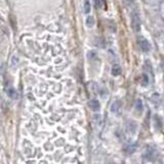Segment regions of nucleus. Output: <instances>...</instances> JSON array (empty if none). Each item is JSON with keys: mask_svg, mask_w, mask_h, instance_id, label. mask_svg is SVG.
Segmentation results:
<instances>
[{"mask_svg": "<svg viewBox=\"0 0 164 164\" xmlns=\"http://www.w3.org/2000/svg\"><path fill=\"white\" fill-rule=\"evenodd\" d=\"M87 58L90 59V60H95V59H98V52L95 50H90L87 53Z\"/></svg>", "mask_w": 164, "mask_h": 164, "instance_id": "f8f14e48", "label": "nucleus"}, {"mask_svg": "<svg viewBox=\"0 0 164 164\" xmlns=\"http://www.w3.org/2000/svg\"><path fill=\"white\" fill-rule=\"evenodd\" d=\"M85 24H86V26L88 28H92L93 26H94V24H95L94 18L91 16H88L86 18V20H85Z\"/></svg>", "mask_w": 164, "mask_h": 164, "instance_id": "6e6552de", "label": "nucleus"}, {"mask_svg": "<svg viewBox=\"0 0 164 164\" xmlns=\"http://www.w3.org/2000/svg\"><path fill=\"white\" fill-rule=\"evenodd\" d=\"M146 4L149 5H155V4H159L162 2V0H143Z\"/></svg>", "mask_w": 164, "mask_h": 164, "instance_id": "ddd939ff", "label": "nucleus"}, {"mask_svg": "<svg viewBox=\"0 0 164 164\" xmlns=\"http://www.w3.org/2000/svg\"><path fill=\"white\" fill-rule=\"evenodd\" d=\"M95 7L98 8L103 7V1H102V0H95Z\"/></svg>", "mask_w": 164, "mask_h": 164, "instance_id": "f3484780", "label": "nucleus"}, {"mask_svg": "<svg viewBox=\"0 0 164 164\" xmlns=\"http://www.w3.org/2000/svg\"><path fill=\"white\" fill-rule=\"evenodd\" d=\"M88 106H89V108L92 110V111H98V110H100L101 105H100V103H98V101L91 100V101L88 102Z\"/></svg>", "mask_w": 164, "mask_h": 164, "instance_id": "0eeeda50", "label": "nucleus"}, {"mask_svg": "<svg viewBox=\"0 0 164 164\" xmlns=\"http://www.w3.org/2000/svg\"><path fill=\"white\" fill-rule=\"evenodd\" d=\"M135 148H137V147H135V146L129 145V146H127L126 148H125V151L127 152V153H132V152H134V151H135Z\"/></svg>", "mask_w": 164, "mask_h": 164, "instance_id": "dca6fc26", "label": "nucleus"}, {"mask_svg": "<svg viewBox=\"0 0 164 164\" xmlns=\"http://www.w3.org/2000/svg\"><path fill=\"white\" fill-rule=\"evenodd\" d=\"M89 11H90V3L88 0H85V1H84V12L88 13Z\"/></svg>", "mask_w": 164, "mask_h": 164, "instance_id": "4468645a", "label": "nucleus"}, {"mask_svg": "<svg viewBox=\"0 0 164 164\" xmlns=\"http://www.w3.org/2000/svg\"><path fill=\"white\" fill-rule=\"evenodd\" d=\"M132 28L135 32H138L141 30V22H140V16H138V13L137 11H134L132 12Z\"/></svg>", "mask_w": 164, "mask_h": 164, "instance_id": "f03ea898", "label": "nucleus"}, {"mask_svg": "<svg viewBox=\"0 0 164 164\" xmlns=\"http://www.w3.org/2000/svg\"><path fill=\"white\" fill-rule=\"evenodd\" d=\"M93 120H94V122L98 124V125H101L102 124V116L100 114H95L93 116Z\"/></svg>", "mask_w": 164, "mask_h": 164, "instance_id": "2eb2a0df", "label": "nucleus"}, {"mask_svg": "<svg viewBox=\"0 0 164 164\" xmlns=\"http://www.w3.org/2000/svg\"><path fill=\"white\" fill-rule=\"evenodd\" d=\"M134 111L137 113V114H142L143 110H144V104H143V101L141 98H137V101L134 102Z\"/></svg>", "mask_w": 164, "mask_h": 164, "instance_id": "423d86ee", "label": "nucleus"}, {"mask_svg": "<svg viewBox=\"0 0 164 164\" xmlns=\"http://www.w3.org/2000/svg\"><path fill=\"white\" fill-rule=\"evenodd\" d=\"M6 94L11 98H18V93H16V91L13 88H8L6 90Z\"/></svg>", "mask_w": 164, "mask_h": 164, "instance_id": "9d476101", "label": "nucleus"}, {"mask_svg": "<svg viewBox=\"0 0 164 164\" xmlns=\"http://www.w3.org/2000/svg\"><path fill=\"white\" fill-rule=\"evenodd\" d=\"M121 73V68L119 65H114L112 68V75L113 76H118Z\"/></svg>", "mask_w": 164, "mask_h": 164, "instance_id": "1a4fd4ad", "label": "nucleus"}, {"mask_svg": "<svg viewBox=\"0 0 164 164\" xmlns=\"http://www.w3.org/2000/svg\"><path fill=\"white\" fill-rule=\"evenodd\" d=\"M138 45H140L141 49L145 52H148L151 50V44H150V42L145 38H141L140 40H138Z\"/></svg>", "mask_w": 164, "mask_h": 164, "instance_id": "7ed1b4c3", "label": "nucleus"}, {"mask_svg": "<svg viewBox=\"0 0 164 164\" xmlns=\"http://www.w3.org/2000/svg\"><path fill=\"white\" fill-rule=\"evenodd\" d=\"M20 63V59H19V56L18 55H12V58H11V67L12 68H15L18 66V64Z\"/></svg>", "mask_w": 164, "mask_h": 164, "instance_id": "9b49d317", "label": "nucleus"}, {"mask_svg": "<svg viewBox=\"0 0 164 164\" xmlns=\"http://www.w3.org/2000/svg\"><path fill=\"white\" fill-rule=\"evenodd\" d=\"M158 155V152L155 147H147L145 150V153H144V158H147V159H151L153 160L156 158V156Z\"/></svg>", "mask_w": 164, "mask_h": 164, "instance_id": "f257e3e1", "label": "nucleus"}, {"mask_svg": "<svg viewBox=\"0 0 164 164\" xmlns=\"http://www.w3.org/2000/svg\"><path fill=\"white\" fill-rule=\"evenodd\" d=\"M121 108H122V103H121L120 100H116L112 103L111 105V109H110V111L112 113H114V114H118V113L120 112Z\"/></svg>", "mask_w": 164, "mask_h": 164, "instance_id": "20e7f679", "label": "nucleus"}, {"mask_svg": "<svg viewBox=\"0 0 164 164\" xmlns=\"http://www.w3.org/2000/svg\"><path fill=\"white\" fill-rule=\"evenodd\" d=\"M137 122H134V121H128L126 124V130L128 134H135V131H137Z\"/></svg>", "mask_w": 164, "mask_h": 164, "instance_id": "39448f33", "label": "nucleus"}]
</instances>
